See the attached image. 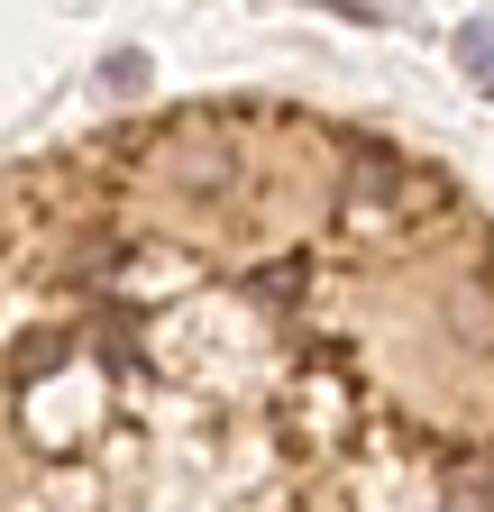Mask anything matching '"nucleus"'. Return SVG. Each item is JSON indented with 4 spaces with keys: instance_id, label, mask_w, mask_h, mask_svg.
Listing matches in <instances>:
<instances>
[{
    "instance_id": "20e7f679",
    "label": "nucleus",
    "mask_w": 494,
    "mask_h": 512,
    "mask_svg": "<svg viewBox=\"0 0 494 512\" xmlns=\"http://www.w3.org/2000/svg\"><path fill=\"white\" fill-rule=\"evenodd\" d=\"M458 64H467L476 83H494V19H467L458 28Z\"/></svg>"
},
{
    "instance_id": "39448f33",
    "label": "nucleus",
    "mask_w": 494,
    "mask_h": 512,
    "mask_svg": "<svg viewBox=\"0 0 494 512\" xmlns=\"http://www.w3.org/2000/svg\"><path fill=\"white\" fill-rule=\"evenodd\" d=\"M183 183H193V192H220L229 183V156L220 147H193V156H183Z\"/></svg>"
},
{
    "instance_id": "f03ea898",
    "label": "nucleus",
    "mask_w": 494,
    "mask_h": 512,
    "mask_svg": "<svg viewBox=\"0 0 494 512\" xmlns=\"http://www.w3.org/2000/svg\"><path fill=\"white\" fill-rule=\"evenodd\" d=\"M440 512H494V448H467L440 476Z\"/></svg>"
},
{
    "instance_id": "0eeeda50",
    "label": "nucleus",
    "mask_w": 494,
    "mask_h": 512,
    "mask_svg": "<svg viewBox=\"0 0 494 512\" xmlns=\"http://www.w3.org/2000/svg\"><path fill=\"white\" fill-rule=\"evenodd\" d=\"M101 83H110V92H138V83H147V55H129V46H119V55L101 64Z\"/></svg>"
},
{
    "instance_id": "423d86ee",
    "label": "nucleus",
    "mask_w": 494,
    "mask_h": 512,
    "mask_svg": "<svg viewBox=\"0 0 494 512\" xmlns=\"http://www.w3.org/2000/svg\"><path fill=\"white\" fill-rule=\"evenodd\" d=\"M302 293V266L284 256V266H257V302H293Z\"/></svg>"
},
{
    "instance_id": "f257e3e1",
    "label": "nucleus",
    "mask_w": 494,
    "mask_h": 512,
    "mask_svg": "<svg viewBox=\"0 0 494 512\" xmlns=\"http://www.w3.org/2000/svg\"><path fill=\"white\" fill-rule=\"evenodd\" d=\"M339 211L357 229H385L412 211V165L394 147H348V174H339Z\"/></svg>"
},
{
    "instance_id": "7ed1b4c3",
    "label": "nucleus",
    "mask_w": 494,
    "mask_h": 512,
    "mask_svg": "<svg viewBox=\"0 0 494 512\" xmlns=\"http://www.w3.org/2000/svg\"><path fill=\"white\" fill-rule=\"evenodd\" d=\"M74 357V330H37V339H19V384H37V375H55Z\"/></svg>"
}]
</instances>
